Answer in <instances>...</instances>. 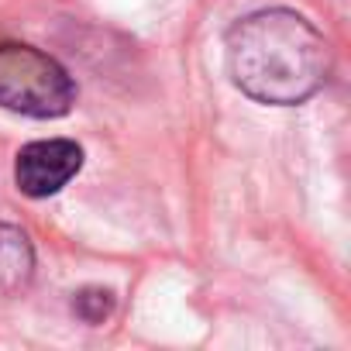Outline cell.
Here are the masks:
<instances>
[{
  "label": "cell",
  "instance_id": "7a4b0ae2",
  "mask_svg": "<svg viewBox=\"0 0 351 351\" xmlns=\"http://www.w3.org/2000/svg\"><path fill=\"white\" fill-rule=\"evenodd\" d=\"M76 100L69 73L32 45H0V107L28 117H62Z\"/></svg>",
  "mask_w": 351,
  "mask_h": 351
},
{
  "label": "cell",
  "instance_id": "5b68a950",
  "mask_svg": "<svg viewBox=\"0 0 351 351\" xmlns=\"http://www.w3.org/2000/svg\"><path fill=\"white\" fill-rule=\"evenodd\" d=\"M73 310H76L86 324H100V320H107L110 310H114V293H110V289H97V286L80 289L76 300H73Z\"/></svg>",
  "mask_w": 351,
  "mask_h": 351
},
{
  "label": "cell",
  "instance_id": "3957f363",
  "mask_svg": "<svg viewBox=\"0 0 351 351\" xmlns=\"http://www.w3.org/2000/svg\"><path fill=\"white\" fill-rule=\"evenodd\" d=\"M80 169H83V148L69 138H49V141H32L18 152L14 180L25 197L42 200L59 193Z\"/></svg>",
  "mask_w": 351,
  "mask_h": 351
},
{
  "label": "cell",
  "instance_id": "277c9868",
  "mask_svg": "<svg viewBox=\"0 0 351 351\" xmlns=\"http://www.w3.org/2000/svg\"><path fill=\"white\" fill-rule=\"evenodd\" d=\"M35 272V252L18 228H0V296H18L28 289Z\"/></svg>",
  "mask_w": 351,
  "mask_h": 351
},
{
  "label": "cell",
  "instance_id": "6da1fadb",
  "mask_svg": "<svg viewBox=\"0 0 351 351\" xmlns=\"http://www.w3.org/2000/svg\"><path fill=\"white\" fill-rule=\"evenodd\" d=\"M228 69L245 97L269 107H296L324 86L330 49L303 14L272 8L248 14L228 32Z\"/></svg>",
  "mask_w": 351,
  "mask_h": 351
}]
</instances>
